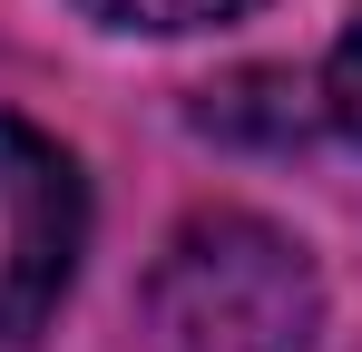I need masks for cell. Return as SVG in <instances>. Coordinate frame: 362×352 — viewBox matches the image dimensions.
<instances>
[{
    "instance_id": "3",
    "label": "cell",
    "mask_w": 362,
    "mask_h": 352,
    "mask_svg": "<svg viewBox=\"0 0 362 352\" xmlns=\"http://www.w3.org/2000/svg\"><path fill=\"white\" fill-rule=\"evenodd\" d=\"M98 30H147V40H186V30H216V20H245L264 0H78Z\"/></svg>"
},
{
    "instance_id": "2",
    "label": "cell",
    "mask_w": 362,
    "mask_h": 352,
    "mask_svg": "<svg viewBox=\"0 0 362 352\" xmlns=\"http://www.w3.org/2000/svg\"><path fill=\"white\" fill-rule=\"evenodd\" d=\"M88 254V176L30 117H0V343H40L59 323Z\"/></svg>"
},
{
    "instance_id": "1",
    "label": "cell",
    "mask_w": 362,
    "mask_h": 352,
    "mask_svg": "<svg viewBox=\"0 0 362 352\" xmlns=\"http://www.w3.org/2000/svg\"><path fill=\"white\" fill-rule=\"evenodd\" d=\"M157 333L177 352H313L323 333V274L284 225L216 206L186 216L157 254Z\"/></svg>"
},
{
    "instance_id": "4",
    "label": "cell",
    "mask_w": 362,
    "mask_h": 352,
    "mask_svg": "<svg viewBox=\"0 0 362 352\" xmlns=\"http://www.w3.org/2000/svg\"><path fill=\"white\" fill-rule=\"evenodd\" d=\"M323 127L362 147V20L333 40V59H323Z\"/></svg>"
}]
</instances>
